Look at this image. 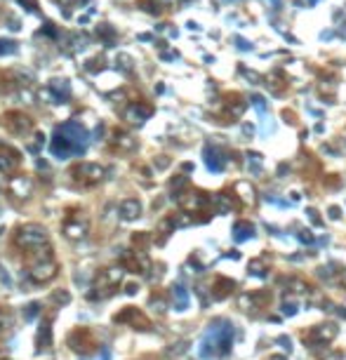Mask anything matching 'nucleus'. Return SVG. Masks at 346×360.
Returning <instances> with one entry per match:
<instances>
[{
	"label": "nucleus",
	"instance_id": "11",
	"mask_svg": "<svg viewBox=\"0 0 346 360\" xmlns=\"http://www.w3.org/2000/svg\"><path fill=\"white\" fill-rule=\"evenodd\" d=\"M139 214H142V205H139V200L129 198V200H122L120 203V217L122 219L132 221V219H137Z\"/></svg>",
	"mask_w": 346,
	"mask_h": 360
},
{
	"label": "nucleus",
	"instance_id": "25",
	"mask_svg": "<svg viewBox=\"0 0 346 360\" xmlns=\"http://www.w3.org/2000/svg\"><path fill=\"white\" fill-rule=\"evenodd\" d=\"M7 323H10V318H7L5 313L0 311V332H5V330H7Z\"/></svg>",
	"mask_w": 346,
	"mask_h": 360
},
{
	"label": "nucleus",
	"instance_id": "9",
	"mask_svg": "<svg viewBox=\"0 0 346 360\" xmlns=\"http://www.w3.org/2000/svg\"><path fill=\"white\" fill-rule=\"evenodd\" d=\"M88 229H90L88 219H85V217H75V214H71V219H68L66 226H64L66 236H68V238H73V240L82 238V236L88 233Z\"/></svg>",
	"mask_w": 346,
	"mask_h": 360
},
{
	"label": "nucleus",
	"instance_id": "21",
	"mask_svg": "<svg viewBox=\"0 0 346 360\" xmlns=\"http://www.w3.org/2000/svg\"><path fill=\"white\" fill-rule=\"evenodd\" d=\"M243 111H245V104H236L233 109H231V116H243Z\"/></svg>",
	"mask_w": 346,
	"mask_h": 360
},
{
	"label": "nucleus",
	"instance_id": "23",
	"mask_svg": "<svg viewBox=\"0 0 346 360\" xmlns=\"http://www.w3.org/2000/svg\"><path fill=\"white\" fill-rule=\"evenodd\" d=\"M250 268H252V273H254V276H262V273H264V271H262V261H252Z\"/></svg>",
	"mask_w": 346,
	"mask_h": 360
},
{
	"label": "nucleus",
	"instance_id": "1",
	"mask_svg": "<svg viewBox=\"0 0 346 360\" xmlns=\"http://www.w3.org/2000/svg\"><path fill=\"white\" fill-rule=\"evenodd\" d=\"M88 146V132L82 129V125L78 122H66L57 129V134L52 137V144H50V151L52 156L59 158V160H66L71 156H80Z\"/></svg>",
	"mask_w": 346,
	"mask_h": 360
},
{
	"label": "nucleus",
	"instance_id": "5",
	"mask_svg": "<svg viewBox=\"0 0 346 360\" xmlns=\"http://www.w3.org/2000/svg\"><path fill=\"white\" fill-rule=\"evenodd\" d=\"M120 278H122L120 268H102L95 278V292H90L88 297H92V299H102V297L111 294V290L120 283Z\"/></svg>",
	"mask_w": 346,
	"mask_h": 360
},
{
	"label": "nucleus",
	"instance_id": "28",
	"mask_svg": "<svg viewBox=\"0 0 346 360\" xmlns=\"http://www.w3.org/2000/svg\"><path fill=\"white\" fill-rule=\"evenodd\" d=\"M243 132L247 137H252V134H254V127H252V125H243Z\"/></svg>",
	"mask_w": 346,
	"mask_h": 360
},
{
	"label": "nucleus",
	"instance_id": "32",
	"mask_svg": "<svg viewBox=\"0 0 346 360\" xmlns=\"http://www.w3.org/2000/svg\"><path fill=\"white\" fill-rule=\"evenodd\" d=\"M231 3H236V0H231Z\"/></svg>",
	"mask_w": 346,
	"mask_h": 360
},
{
	"label": "nucleus",
	"instance_id": "8",
	"mask_svg": "<svg viewBox=\"0 0 346 360\" xmlns=\"http://www.w3.org/2000/svg\"><path fill=\"white\" fill-rule=\"evenodd\" d=\"M205 165H207V170L210 172H222L226 165V158L224 153L217 149V146H205Z\"/></svg>",
	"mask_w": 346,
	"mask_h": 360
},
{
	"label": "nucleus",
	"instance_id": "16",
	"mask_svg": "<svg viewBox=\"0 0 346 360\" xmlns=\"http://www.w3.org/2000/svg\"><path fill=\"white\" fill-rule=\"evenodd\" d=\"M175 297H177V308H179V311H184V308H186V304H189V297H186V290H184L182 285L175 287Z\"/></svg>",
	"mask_w": 346,
	"mask_h": 360
},
{
	"label": "nucleus",
	"instance_id": "3",
	"mask_svg": "<svg viewBox=\"0 0 346 360\" xmlns=\"http://www.w3.org/2000/svg\"><path fill=\"white\" fill-rule=\"evenodd\" d=\"M14 243L24 252H50L48 233L35 224L21 226L19 231H17V236H14Z\"/></svg>",
	"mask_w": 346,
	"mask_h": 360
},
{
	"label": "nucleus",
	"instance_id": "31",
	"mask_svg": "<svg viewBox=\"0 0 346 360\" xmlns=\"http://www.w3.org/2000/svg\"><path fill=\"white\" fill-rule=\"evenodd\" d=\"M311 3H318V0H311Z\"/></svg>",
	"mask_w": 346,
	"mask_h": 360
},
{
	"label": "nucleus",
	"instance_id": "14",
	"mask_svg": "<svg viewBox=\"0 0 346 360\" xmlns=\"http://www.w3.org/2000/svg\"><path fill=\"white\" fill-rule=\"evenodd\" d=\"M17 165V153L10 149H0V172H10Z\"/></svg>",
	"mask_w": 346,
	"mask_h": 360
},
{
	"label": "nucleus",
	"instance_id": "15",
	"mask_svg": "<svg viewBox=\"0 0 346 360\" xmlns=\"http://www.w3.org/2000/svg\"><path fill=\"white\" fill-rule=\"evenodd\" d=\"M247 167L252 174H262V156L259 153H247Z\"/></svg>",
	"mask_w": 346,
	"mask_h": 360
},
{
	"label": "nucleus",
	"instance_id": "13",
	"mask_svg": "<svg viewBox=\"0 0 346 360\" xmlns=\"http://www.w3.org/2000/svg\"><path fill=\"white\" fill-rule=\"evenodd\" d=\"M254 236V226L247 224V221H238L236 226H233V238L238 240V243H243V240L252 238Z\"/></svg>",
	"mask_w": 346,
	"mask_h": 360
},
{
	"label": "nucleus",
	"instance_id": "6",
	"mask_svg": "<svg viewBox=\"0 0 346 360\" xmlns=\"http://www.w3.org/2000/svg\"><path fill=\"white\" fill-rule=\"evenodd\" d=\"M57 273V264L52 261V257L48 259H38L33 264V268L28 271V278L33 280V283H48V280L55 278Z\"/></svg>",
	"mask_w": 346,
	"mask_h": 360
},
{
	"label": "nucleus",
	"instance_id": "4",
	"mask_svg": "<svg viewBox=\"0 0 346 360\" xmlns=\"http://www.w3.org/2000/svg\"><path fill=\"white\" fill-rule=\"evenodd\" d=\"M71 179H73L75 184H80V186H95V184H99L104 179V167L97 163H78L71 167Z\"/></svg>",
	"mask_w": 346,
	"mask_h": 360
},
{
	"label": "nucleus",
	"instance_id": "17",
	"mask_svg": "<svg viewBox=\"0 0 346 360\" xmlns=\"http://www.w3.org/2000/svg\"><path fill=\"white\" fill-rule=\"evenodd\" d=\"M250 104L259 111V116H266V99L262 95H252L250 97Z\"/></svg>",
	"mask_w": 346,
	"mask_h": 360
},
{
	"label": "nucleus",
	"instance_id": "18",
	"mask_svg": "<svg viewBox=\"0 0 346 360\" xmlns=\"http://www.w3.org/2000/svg\"><path fill=\"white\" fill-rule=\"evenodd\" d=\"M132 116H135L137 122H142L151 116V109H146V106H135V109H132Z\"/></svg>",
	"mask_w": 346,
	"mask_h": 360
},
{
	"label": "nucleus",
	"instance_id": "22",
	"mask_svg": "<svg viewBox=\"0 0 346 360\" xmlns=\"http://www.w3.org/2000/svg\"><path fill=\"white\" fill-rule=\"evenodd\" d=\"M240 71H243V73H245V75H247V78H250V80H252V82H259V80H262V78H259V75H257V73H254V71H247V68H240Z\"/></svg>",
	"mask_w": 346,
	"mask_h": 360
},
{
	"label": "nucleus",
	"instance_id": "30",
	"mask_svg": "<svg viewBox=\"0 0 346 360\" xmlns=\"http://www.w3.org/2000/svg\"><path fill=\"white\" fill-rule=\"evenodd\" d=\"M271 3H273V5H276V7H278V5H280V0H271Z\"/></svg>",
	"mask_w": 346,
	"mask_h": 360
},
{
	"label": "nucleus",
	"instance_id": "10",
	"mask_svg": "<svg viewBox=\"0 0 346 360\" xmlns=\"http://www.w3.org/2000/svg\"><path fill=\"white\" fill-rule=\"evenodd\" d=\"M5 120H7V127L12 129L14 134H24V132H28L33 127V122L28 120L26 116H21V113H7Z\"/></svg>",
	"mask_w": 346,
	"mask_h": 360
},
{
	"label": "nucleus",
	"instance_id": "24",
	"mask_svg": "<svg viewBox=\"0 0 346 360\" xmlns=\"http://www.w3.org/2000/svg\"><path fill=\"white\" fill-rule=\"evenodd\" d=\"M26 308H28V311H26V318H31V316H38V308H40V306H38V304H28Z\"/></svg>",
	"mask_w": 346,
	"mask_h": 360
},
{
	"label": "nucleus",
	"instance_id": "20",
	"mask_svg": "<svg viewBox=\"0 0 346 360\" xmlns=\"http://www.w3.org/2000/svg\"><path fill=\"white\" fill-rule=\"evenodd\" d=\"M10 52H14V42L0 40V55H10Z\"/></svg>",
	"mask_w": 346,
	"mask_h": 360
},
{
	"label": "nucleus",
	"instance_id": "12",
	"mask_svg": "<svg viewBox=\"0 0 346 360\" xmlns=\"http://www.w3.org/2000/svg\"><path fill=\"white\" fill-rule=\"evenodd\" d=\"M35 344H38L40 351H45L48 346H52V327H50L48 320H42V325L38 327V339H35Z\"/></svg>",
	"mask_w": 346,
	"mask_h": 360
},
{
	"label": "nucleus",
	"instance_id": "7",
	"mask_svg": "<svg viewBox=\"0 0 346 360\" xmlns=\"http://www.w3.org/2000/svg\"><path fill=\"white\" fill-rule=\"evenodd\" d=\"M115 323H129V325H135L137 330H146V327H149V320L144 318L142 311L135 308V306H129V308H125L122 313H118V316H115Z\"/></svg>",
	"mask_w": 346,
	"mask_h": 360
},
{
	"label": "nucleus",
	"instance_id": "27",
	"mask_svg": "<svg viewBox=\"0 0 346 360\" xmlns=\"http://www.w3.org/2000/svg\"><path fill=\"white\" fill-rule=\"evenodd\" d=\"M52 299H55V301H68V294L66 292H59V294H55Z\"/></svg>",
	"mask_w": 346,
	"mask_h": 360
},
{
	"label": "nucleus",
	"instance_id": "2",
	"mask_svg": "<svg viewBox=\"0 0 346 360\" xmlns=\"http://www.w3.org/2000/svg\"><path fill=\"white\" fill-rule=\"evenodd\" d=\"M231 341H233V327L231 325H214L210 332L205 334L200 353H203V358L226 355L231 351Z\"/></svg>",
	"mask_w": 346,
	"mask_h": 360
},
{
	"label": "nucleus",
	"instance_id": "19",
	"mask_svg": "<svg viewBox=\"0 0 346 360\" xmlns=\"http://www.w3.org/2000/svg\"><path fill=\"white\" fill-rule=\"evenodd\" d=\"M233 42H236V48L243 50V52H250V50H252V42L245 40V38H240V35H236V38H233Z\"/></svg>",
	"mask_w": 346,
	"mask_h": 360
},
{
	"label": "nucleus",
	"instance_id": "29",
	"mask_svg": "<svg viewBox=\"0 0 346 360\" xmlns=\"http://www.w3.org/2000/svg\"><path fill=\"white\" fill-rule=\"evenodd\" d=\"M330 217H332V219H339V207H330Z\"/></svg>",
	"mask_w": 346,
	"mask_h": 360
},
{
	"label": "nucleus",
	"instance_id": "26",
	"mask_svg": "<svg viewBox=\"0 0 346 360\" xmlns=\"http://www.w3.org/2000/svg\"><path fill=\"white\" fill-rule=\"evenodd\" d=\"M299 240H301V243H313V236L309 231H304V233H299Z\"/></svg>",
	"mask_w": 346,
	"mask_h": 360
}]
</instances>
